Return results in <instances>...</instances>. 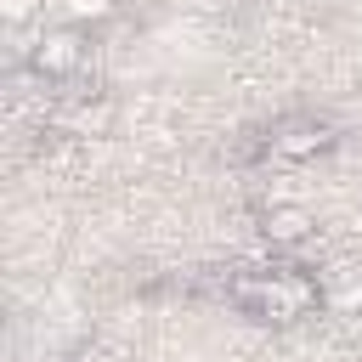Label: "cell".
Returning a JSON list of instances; mask_svg holds the SVG:
<instances>
[{
	"mask_svg": "<svg viewBox=\"0 0 362 362\" xmlns=\"http://www.w3.org/2000/svg\"><path fill=\"white\" fill-rule=\"evenodd\" d=\"M232 305L255 322H272V328H288L300 317H311L322 305V283L305 277V272H255L232 288Z\"/></svg>",
	"mask_w": 362,
	"mask_h": 362,
	"instance_id": "1",
	"label": "cell"
},
{
	"mask_svg": "<svg viewBox=\"0 0 362 362\" xmlns=\"http://www.w3.org/2000/svg\"><path fill=\"white\" fill-rule=\"evenodd\" d=\"M85 62V28L79 23H62V28H45L34 45H28V74L57 85V79H74Z\"/></svg>",
	"mask_w": 362,
	"mask_h": 362,
	"instance_id": "2",
	"label": "cell"
},
{
	"mask_svg": "<svg viewBox=\"0 0 362 362\" xmlns=\"http://www.w3.org/2000/svg\"><path fill=\"white\" fill-rule=\"evenodd\" d=\"M334 147V124L328 119H283L277 130H272V153L277 158H288V164H305V158H317V153H328Z\"/></svg>",
	"mask_w": 362,
	"mask_h": 362,
	"instance_id": "3",
	"label": "cell"
},
{
	"mask_svg": "<svg viewBox=\"0 0 362 362\" xmlns=\"http://www.w3.org/2000/svg\"><path fill=\"white\" fill-rule=\"evenodd\" d=\"M260 238L272 249H300V243L317 238V215L305 204H266L260 209Z\"/></svg>",
	"mask_w": 362,
	"mask_h": 362,
	"instance_id": "4",
	"label": "cell"
},
{
	"mask_svg": "<svg viewBox=\"0 0 362 362\" xmlns=\"http://www.w3.org/2000/svg\"><path fill=\"white\" fill-rule=\"evenodd\" d=\"M113 119H119V107H113L107 96H85V102H74V107L57 119V136H79V141H90V136H107Z\"/></svg>",
	"mask_w": 362,
	"mask_h": 362,
	"instance_id": "5",
	"label": "cell"
},
{
	"mask_svg": "<svg viewBox=\"0 0 362 362\" xmlns=\"http://www.w3.org/2000/svg\"><path fill=\"white\" fill-rule=\"evenodd\" d=\"M322 311H334V317H362V272H345V277L322 283Z\"/></svg>",
	"mask_w": 362,
	"mask_h": 362,
	"instance_id": "6",
	"label": "cell"
},
{
	"mask_svg": "<svg viewBox=\"0 0 362 362\" xmlns=\"http://www.w3.org/2000/svg\"><path fill=\"white\" fill-rule=\"evenodd\" d=\"M57 6H62V17H68V23H79V28L107 23V17L119 11V0H57Z\"/></svg>",
	"mask_w": 362,
	"mask_h": 362,
	"instance_id": "7",
	"label": "cell"
},
{
	"mask_svg": "<svg viewBox=\"0 0 362 362\" xmlns=\"http://www.w3.org/2000/svg\"><path fill=\"white\" fill-rule=\"evenodd\" d=\"M45 11V0H0V17L11 23V28H23L28 17H40Z\"/></svg>",
	"mask_w": 362,
	"mask_h": 362,
	"instance_id": "8",
	"label": "cell"
}]
</instances>
